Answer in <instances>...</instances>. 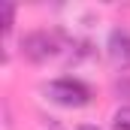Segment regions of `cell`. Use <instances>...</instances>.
<instances>
[{
    "label": "cell",
    "mask_w": 130,
    "mask_h": 130,
    "mask_svg": "<svg viewBox=\"0 0 130 130\" xmlns=\"http://www.w3.org/2000/svg\"><path fill=\"white\" fill-rule=\"evenodd\" d=\"M76 130H103V127H97V124H79Z\"/></svg>",
    "instance_id": "cell-7"
},
{
    "label": "cell",
    "mask_w": 130,
    "mask_h": 130,
    "mask_svg": "<svg viewBox=\"0 0 130 130\" xmlns=\"http://www.w3.org/2000/svg\"><path fill=\"white\" fill-rule=\"evenodd\" d=\"M42 91H45V97L52 100V103H58V106H64V109H82V106H88L91 97H94V91H91L82 79H76V76L52 79V82L42 85Z\"/></svg>",
    "instance_id": "cell-1"
},
{
    "label": "cell",
    "mask_w": 130,
    "mask_h": 130,
    "mask_svg": "<svg viewBox=\"0 0 130 130\" xmlns=\"http://www.w3.org/2000/svg\"><path fill=\"white\" fill-rule=\"evenodd\" d=\"M112 127H115V130H130V106L115 109V115H112Z\"/></svg>",
    "instance_id": "cell-4"
},
{
    "label": "cell",
    "mask_w": 130,
    "mask_h": 130,
    "mask_svg": "<svg viewBox=\"0 0 130 130\" xmlns=\"http://www.w3.org/2000/svg\"><path fill=\"white\" fill-rule=\"evenodd\" d=\"M21 55L30 64H45V61H52V58L61 55V42L55 39V33H48V30H30L21 39Z\"/></svg>",
    "instance_id": "cell-2"
},
{
    "label": "cell",
    "mask_w": 130,
    "mask_h": 130,
    "mask_svg": "<svg viewBox=\"0 0 130 130\" xmlns=\"http://www.w3.org/2000/svg\"><path fill=\"white\" fill-rule=\"evenodd\" d=\"M106 55H109L112 67L130 70V30H127V27H115V30H109Z\"/></svg>",
    "instance_id": "cell-3"
},
{
    "label": "cell",
    "mask_w": 130,
    "mask_h": 130,
    "mask_svg": "<svg viewBox=\"0 0 130 130\" xmlns=\"http://www.w3.org/2000/svg\"><path fill=\"white\" fill-rule=\"evenodd\" d=\"M112 91L118 94V100H130V76H121V79L112 85Z\"/></svg>",
    "instance_id": "cell-6"
},
{
    "label": "cell",
    "mask_w": 130,
    "mask_h": 130,
    "mask_svg": "<svg viewBox=\"0 0 130 130\" xmlns=\"http://www.w3.org/2000/svg\"><path fill=\"white\" fill-rule=\"evenodd\" d=\"M0 15H3V33H9L12 24H15V6L12 3H0Z\"/></svg>",
    "instance_id": "cell-5"
}]
</instances>
